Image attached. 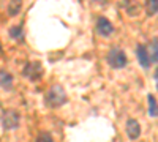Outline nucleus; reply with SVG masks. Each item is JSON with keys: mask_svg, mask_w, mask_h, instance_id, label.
<instances>
[{"mask_svg": "<svg viewBox=\"0 0 158 142\" xmlns=\"http://www.w3.org/2000/svg\"><path fill=\"white\" fill-rule=\"evenodd\" d=\"M97 32L101 36H109L114 32V27H112V24L106 18H98V21H97Z\"/></svg>", "mask_w": 158, "mask_h": 142, "instance_id": "nucleus-5", "label": "nucleus"}, {"mask_svg": "<svg viewBox=\"0 0 158 142\" xmlns=\"http://www.w3.org/2000/svg\"><path fill=\"white\" fill-rule=\"evenodd\" d=\"M10 35H11V38L18 40V38L21 36V27H13V29L10 30Z\"/></svg>", "mask_w": 158, "mask_h": 142, "instance_id": "nucleus-14", "label": "nucleus"}, {"mask_svg": "<svg viewBox=\"0 0 158 142\" xmlns=\"http://www.w3.org/2000/svg\"><path fill=\"white\" fill-rule=\"evenodd\" d=\"M67 101V93L60 85H52L44 96V103L49 108H60Z\"/></svg>", "mask_w": 158, "mask_h": 142, "instance_id": "nucleus-1", "label": "nucleus"}, {"mask_svg": "<svg viewBox=\"0 0 158 142\" xmlns=\"http://www.w3.org/2000/svg\"><path fill=\"white\" fill-rule=\"evenodd\" d=\"M36 142H54V139H52V136L49 133H41L38 136Z\"/></svg>", "mask_w": 158, "mask_h": 142, "instance_id": "nucleus-13", "label": "nucleus"}, {"mask_svg": "<svg viewBox=\"0 0 158 142\" xmlns=\"http://www.w3.org/2000/svg\"><path fill=\"white\" fill-rule=\"evenodd\" d=\"M127 134L130 139H138L139 134H141V126L138 123V120L135 119H130L127 122Z\"/></svg>", "mask_w": 158, "mask_h": 142, "instance_id": "nucleus-6", "label": "nucleus"}, {"mask_svg": "<svg viewBox=\"0 0 158 142\" xmlns=\"http://www.w3.org/2000/svg\"><path fill=\"white\" fill-rule=\"evenodd\" d=\"M108 63H109V67L114 68V70H120L127 65V55L125 52L120 49V47H112L109 52H108V57H106Z\"/></svg>", "mask_w": 158, "mask_h": 142, "instance_id": "nucleus-2", "label": "nucleus"}, {"mask_svg": "<svg viewBox=\"0 0 158 142\" xmlns=\"http://www.w3.org/2000/svg\"><path fill=\"white\" fill-rule=\"evenodd\" d=\"M19 122H21V117L16 111H5L3 115H2V125L5 130H15V128L19 126Z\"/></svg>", "mask_w": 158, "mask_h": 142, "instance_id": "nucleus-4", "label": "nucleus"}, {"mask_svg": "<svg viewBox=\"0 0 158 142\" xmlns=\"http://www.w3.org/2000/svg\"><path fill=\"white\" fill-rule=\"evenodd\" d=\"M155 84H156V90H158V71L155 73Z\"/></svg>", "mask_w": 158, "mask_h": 142, "instance_id": "nucleus-15", "label": "nucleus"}, {"mask_svg": "<svg viewBox=\"0 0 158 142\" xmlns=\"http://www.w3.org/2000/svg\"><path fill=\"white\" fill-rule=\"evenodd\" d=\"M136 54H138V60H139V63H141V67L147 70V68L150 67V57H149L147 49L144 47L142 44H139L138 49H136Z\"/></svg>", "mask_w": 158, "mask_h": 142, "instance_id": "nucleus-7", "label": "nucleus"}, {"mask_svg": "<svg viewBox=\"0 0 158 142\" xmlns=\"http://www.w3.org/2000/svg\"><path fill=\"white\" fill-rule=\"evenodd\" d=\"M21 8H22V0H10V3H8V14L10 16L19 14Z\"/></svg>", "mask_w": 158, "mask_h": 142, "instance_id": "nucleus-9", "label": "nucleus"}, {"mask_svg": "<svg viewBox=\"0 0 158 142\" xmlns=\"http://www.w3.org/2000/svg\"><path fill=\"white\" fill-rule=\"evenodd\" d=\"M146 11L149 16H153L158 13V0H147L146 2Z\"/></svg>", "mask_w": 158, "mask_h": 142, "instance_id": "nucleus-12", "label": "nucleus"}, {"mask_svg": "<svg viewBox=\"0 0 158 142\" xmlns=\"http://www.w3.org/2000/svg\"><path fill=\"white\" fill-rule=\"evenodd\" d=\"M44 74V70L41 67V63L40 62H29L27 63V67L24 68V76L27 77V79L30 81H38V79H41V76Z\"/></svg>", "mask_w": 158, "mask_h": 142, "instance_id": "nucleus-3", "label": "nucleus"}, {"mask_svg": "<svg viewBox=\"0 0 158 142\" xmlns=\"http://www.w3.org/2000/svg\"><path fill=\"white\" fill-rule=\"evenodd\" d=\"M0 85H2L3 88H6V90H10L11 85H13V77H11V74L0 71Z\"/></svg>", "mask_w": 158, "mask_h": 142, "instance_id": "nucleus-10", "label": "nucleus"}, {"mask_svg": "<svg viewBox=\"0 0 158 142\" xmlns=\"http://www.w3.org/2000/svg\"><path fill=\"white\" fill-rule=\"evenodd\" d=\"M147 99H149V114H150V117H158V104H156L155 96L149 95Z\"/></svg>", "mask_w": 158, "mask_h": 142, "instance_id": "nucleus-11", "label": "nucleus"}, {"mask_svg": "<svg viewBox=\"0 0 158 142\" xmlns=\"http://www.w3.org/2000/svg\"><path fill=\"white\" fill-rule=\"evenodd\" d=\"M147 52H149V57L152 62L158 63V40H152L149 47H147Z\"/></svg>", "mask_w": 158, "mask_h": 142, "instance_id": "nucleus-8", "label": "nucleus"}]
</instances>
